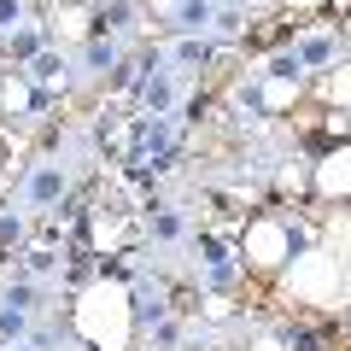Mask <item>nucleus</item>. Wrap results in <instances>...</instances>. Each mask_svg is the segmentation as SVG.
<instances>
[{
  "label": "nucleus",
  "instance_id": "1",
  "mask_svg": "<svg viewBox=\"0 0 351 351\" xmlns=\"http://www.w3.org/2000/svg\"><path fill=\"white\" fill-rule=\"evenodd\" d=\"M71 328L94 351H129V334H135V299H129V287L117 276L88 281L71 304Z\"/></svg>",
  "mask_w": 351,
  "mask_h": 351
},
{
  "label": "nucleus",
  "instance_id": "2",
  "mask_svg": "<svg viewBox=\"0 0 351 351\" xmlns=\"http://www.w3.org/2000/svg\"><path fill=\"white\" fill-rule=\"evenodd\" d=\"M281 293L293 304H311V311H346L351 304V258H339L328 246L293 252V263L281 269Z\"/></svg>",
  "mask_w": 351,
  "mask_h": 351
},
{
  "label": "nucleus",
  "instance_id": "3",
  "mask_svg": "<svg viewBox=\"0 0 351 351\" xmlns=\"http://www.w3.org/2000/svg\"><path fill=\"white\" fill-rule=\"evenodd\" d=\"M240 252H246V263L258 276H281L293 263V228L276 223V217H252L246 234H240Z\"/></svg>",
  "mask_w": 351,
  "mask_h": 351
},
{
  "label": "nucleus",
  "instance_id": "4",
  "mask_svg": "<svg viewBox=\"0 0 351 351\" xmlns=\"http://www.w3.org/2000/svg\"><path fill=\"white\" fill-rule=\"evenodd\" d=\"M311 193L322 205H351V141L328 147L322 158L311 164Z\"/></svg>",
  "mask_w": 351,
  "mask_h": 351
},
{
  "label": "nucleus",
  "instance_id": "5",
  "mask_svg": "<svg viewBox=\"0 0 351 351\" xmlns=\"http://www.w3.org/2000/svg\"><path fill=\"white\" fill-rule=\"evenodd\" d=\"M299 100H304L299 76H263V82H258V106H263V112H293Z\"/></svg>",
  "mask_w": 351,
  "mask_h": 351
},
{
  "label": "nucleus",
  "instance_id": "6",
  "mask_svg": "<svg viewBox=\"0 0 351 351\" xmlns=\"http://www.w3.org/2000/svg\"><path fill=\"white\" fill-rule=\"evenodd\" d=\"M316 94H322L328 112H351V59L328 64V71H322V88H316Z\"/></svg>",
  "mask_w": 351,
  "mask_h": 351
},
{
  "label": "nucleus",
  "instance_id": "7",
  "mask_svg": "<svg viewBox=\"0 0 351 351\" xmlns=\"http://www.w3.org/2000/svg\"><path fill=\"white\" fill-rule=\"evenodd\" d=\"M88 6H53V36L59 41H88Z\"/></svg>",
  "mask_w": 351,
  "mask_h": 351
},
{
  "label": "nucleus",
  "instance_id": "8",
  "mask_svg": "<svg viewBox=\"0 0 351 351\" xmlns=\"http://www.w3.org/2000/svg\"><path fill=\"white\" fill-rule=\"evenodd\" d=\"M88 240H94L100 252H117L129 240V223L123 217H94V223H88Z\"/></svg>",
  "mask_w": 351,
  "mask_h": 351
},
{
  "label": "nucleus",
  "instance_id": "9",
  "mask_svg": "<svg viewBox=\"0 0 351 351\" xmlns=\"http://www.w3.org/2000/svg\"><path fill=\"white\" fill-rule=\"evenodd\" d=\"M29 100H36V88L24 76H0V112H29Z\"/></svg>",
  "mask_w": 351,
  "mask_h": 351
},
{
  "label": "nucleus",
  "instance_id": "10",
  "mask_svg": "<svg viewBox=\"0 0 351 351\" xmlns=\"http://www.w3.org/2000/svg\"><path fill=\"white\" fill-rule=\"evenodd\" d=\"M252 351H287V346H281L276 334H258V339H252Z\"/></svg>",
  "mask_w": 351,
  "mask_h": 351
},
{
  "label": "nucleus",
  "instance_id": "11",
  "mask_svg": "<svg viewBox=\"0 0 351 351\" xmlns=\"http://www.w3.org/2000/svg\"><path fill=\"white\" fill-rule=\"evenodd\" d=\"M281 6H287V12H316L322 0H281Z\"/></svg>",
  "mask_w": 351,
  "mask_h": 351
},
{
  "label": "nucleus",
  "instance_id": "12",
  "mask_svg": "<svg viewBox=\"0 0 351 351\" xmlns=\"http://www.w3.org/2000/svg\"><path fill=\"white\" fill-rule=\"evenodd\" d=\"M0 6H12V12H29V6H36V0H0Z\"/></svg>",
  "mask_w": 351,
  "mask_h": 351
},
{
  "label": "nucleus",
  "instance_id": "13",
  "mask_svg": "<svg viewBox=\"0 0 351 351\" xmlns=\"http://www.w3.org/2000/svg\"><path fill=\"white\" fill-rule=\"evenodd\" d=\"M53 6H88V0H53Z\"/></svg>",
  "mask_w": 351,
  "mask_h": 351
},
{
  "label": "nucleus",
  "instance_id": "14",
  "mask_svg": "<svg viewBox=\"0 0 351 351\" xmlns=\"http://www.w3.org/2000/svg\"><path fill=\"white\" fill-rule=\"evenodd\" d=\"M339 36H346V41H351V12H346V29H339Z\"/></svg>",
  "mask_w": 351,
  "mask_h": 351
},
{
  "label": "nucleus",
  "instance_id": "15",
  "mask_svg": "<svg viewBox=\"0 0 351 351\" xmlns=\"http://www.w3.org/2000/svg\"><path fill=\"white\" fill-rule=\"evenodd\" d=\"M246 6H252V12H258V6H269V0H246Z\"/></svg>",
  "mask_w": 351,
  "mask_h": 351
}]
</instances>
